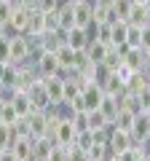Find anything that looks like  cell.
Segmentation results:
<instances>
[{
    "instance_id": "cell-1",
    "label": "cell",
    "mask_w": 150,
    "mask_h": 161,
    "mask_svg": "<svg viewBox=\"0 0 150 161\" xmlns=\"http://www.w3.org/2000/svg\"><path fill=\"white\" fill-rule=\"evenodd\" d=\"M8 48H11V62L13 64L32 62V57H35V40L29 35H11L8 38Z\"/></svg>"
},
{
    "instance_id": "cell-2",
    "label": "cell",
    "mask_w": 150,
    "mask_h": 161,
    "mask_svg": "<svg viewBox=\"0 0 150 161\" xmlns=\"http://www.w3.org/2000/svg\"><path fill=\"white\" fill-rule=\"evenodd\" d=\"M6 99L13 105V110H16L19 118H29V115L35 113L32 99H29V92H27V89H8V92H6Z\"/></svg>"
},
{
    "instance_id": "cell-3",
    "label": "cell",
    "mask_w": 150,
    "mask_h": 161,
    "mask_svg": "<svg viewBox=\"0 0 150 161\" xmlns=\"http://www.w3.org/2000/svg\"><path fill=\"white\" fill-rule=\"evenodd\" d=\"M75 124H72V118H70V113H67V108H64V115H62V121L56 124V129H54V142L56 145H62V148H70V145H75Z\"/></svg>"
},
{
    "instance_id": "cell-4",
    "label": "cell",
    "mask_w": 150,
    "mask_h": 161,
    "mask_svg": "<svg viewBox=\"0 0 150 161\" xmlns=\"http://www.w3.org/2000/svg\"><path fill=\"white\" fill-rule=\"evenodd\" d=\"M32 64L38 70L40 78H48V75H59V59H56V51H38L32 57Z\"/></svg>"
},
{
    "instance_id": "cell-5",
    "label": "cell",
    "mask_w": 150,
    "mask_h": 161,
    "mask_svg": "<svg viewBox=\"0 0 150 161\" xmlns=\"http://www.w3.org/2000/svg\"><path fill=\"white\" fill-rule=\"evenodd\" d=\"M72 22L81 30H91L94 27V3L91 0H78L72 3Z\"/></svg>"
},
{
    "instance_id": "cell-6",
    "label": "cell",
    "mask_w": 150,
    "mask_h": 161,
    "mask_svg": "<svg viewBox=\"0 0 150 161\" xmlns=\"http://www.w3.org/2000/svg\"><path fill=\"white\" fill-rule=\"evenodd\" d=\"M43 89H46L48 99H51V108H62L64 105V78H62V73L43 78Z\"/></svg>"
},
{
    "instance_id": "cell-7",
    "label": "cell",
    "mask_w": 150,
    "mask_h": 161,
    "mask_svg": "<svg viewBox=\"0 0 150 161\" xmlns=\"http://www.w3.org/2000/svg\"><path fill=\"white\" fill-rule=\"evenodd\" d=\"M29 16H32V8H27V6H16V3H13V14H11V22H8L11 35H27Z\"/></svg>"
},
{
    "instance_id": "cell-8",
    "label": "cell",
    "mask_w": 150,
    "mask_h": 161,
    "mask_svg": "<svg viewBox=\"0 0 150 161\" xmlns=\"http://www.w3.org/2000/svg\"><path fill=\"white\" fill-rule=\"evenodd\" d=\"M107 145H110V150H113V156H121V153H126V150L134 145V137H131V132H123V129H113L110 126Z\"/></svg>"
},
{
    "instance_id": "cell-9",
    "label": "cell",
    "mask_w": 150,
    "mask_h": 161,
    "mask_svg": "<svg viewBox=\"0 0 150 161\" xmlns=\"http://www.w3.org/2000/svg\"><path fill=\"white\" fill-rule=\"evenodd\" d=\"M27 92H29V99H32V108H35V110H40V113L51 110V99H48L46 89H43V78L32 80V83L27 86Z\"/></svg>"
},
{
    "instance_id": "cell-10",
    "label": "cell",
    "mask_w": 150,
    "mask_h": 161,
    "mask_svg": "<svg viewBox=\"0 0 150 161\" xmlns=\"http://www.w3.org/2000/svg\"><path fill=\"white\" fill-rule=\"evenodd\" d=\"M64 40H67V46H70V48H75V51H86L88 43H91V30L72 27L67 35H64Z\"/></svg>"
},
{
    "instance_id": "cell-11",
    "label": "cell",
    "mask_w": 150,
    "mask_h": 161,
    "mask_svg": "<svg viewBox=\"0 0 150 161\" xmlns=\"http://www.w3.org/2000/svg\"><path fill=\"white\" fill-rule=\"evenodd\" d=\"M54 137H32V161H48V156H51L54 150Z\"/></svg>"
},
{
    "instance_id": "cell-12",
    "label": "cell",
    "mask_w": 150,
    "mask_h": 161,
    "mask_svg": "<svg viewBox=\"0 0 150 161\" xmlns=\"http://www.w3.org/2000/svg\"><path fill=\"white\" fill-rule=\"evenodd\" d=\"M13 161H32V137H16L11 148Z\"/></svg>"
},
{
    "instance_id": "cell-13",
    "label": "cell",
    "mask_w": 150,
    "mask_h": 161,
    "mask_svg": "<svg viewBox=\"0 0 150 161\" xmlns=\"http://www.w3.org/2000/svg\"><path fill=\"white\" fill-rule=\"evenodd\" d=\"M131 137H134V142H145V140L150 137V115L147 113H137V115H134Z\"/></svg>"
},
{
    "instance_id": "cell-14",
    "label": "cell",
    "mask_w": 150,
    "mask_h": 161,
    "mask_svg": "<svg viewBox=\"0 0 150 161\" xmlns=\"http://www.w3.org/2000/svg\"><path fill=\"white\" fill-rule=\"evenodd\" d=\"M27 126H29V137H46L48 134V115L40 113V110H35L27 118Z\"/></svg>"
},
{
    "instance_id": "cell-15",
    "label": "cell",
    "mask_w": 150,
    "mask_h": 161,
    "mask_svg": "<svg viewBox=\"0 0 150 161\" xmlns=\"http://www.w3.org/2000/svg\"><path fill=\"white\" fill-rule=\"evenodd\" d=\"M81 97H83V102H86V110H97L99 105H102V99H104V92H102L99 83H88L81 92Z\"/></svg>"
},
{
    "instance_id": "cell-16",
    "label": "cell",
    "mask_w": 150,
    "mask_h": 161,
    "mask_svg": "<svg viewBox=\"0 0 150 161\" xmlns=\"http://www.w3.org/2000/svg\"><path fill=\"white\" fill-rule=\"evenodd\" d=\"M134 115H137V110H129V108H118V115L113 118V124H110V126H113V129H123V132H131Z\"/></svg>"
},
{
    "instance_id": "cell-17",
    "label": "cell",
    "mask_w": 150,
    "mask_h": 161,
    "mask_svg": "<svg viewBox=\"0 0 150 161\" xmlns=\"http://www.w3.org/2000/svg\"><path fill=\"white\" fill-rule=\"evenodd\" d=\"M27 35H29V38H43V35H46V16H43V11H35V8H32Z\"/></svg>"
},
{
    "instance_id": "cell-18",
    "label": "cell",
    "mask_w": 150,
    "mask_h": 161,
    "mask_svg": "<svg viewBox=\"0 0 150 161\" xmlns=\"http://www.w3.org/2000/svg\"><path fill=\"white\" fill-rule=\"evenodd\" d=\"M126 32H129V22H123V19H115V22L110 24V40H113V46H126Z\"/></svg>"
},
{
    "instance_id": "cell-19",
    "label": "cell",
    "mask_w": 150,
    "mask_h": 161,
    "mask_svg": "<svg viewBox=\"0 0 150 161\" xmlns=\"http://www.w3.org/2000/svg\"><path fill=\"white\" fill-rule=\"evenodd\" d=\"M86 129L88 132H99V129H110V121L97 110H86Z\"/></svg>"
},
{
    "instance_id": "cell-20",
    "label": "cell",
    "mask_w": 150,
    "mask_h": 161,
    "mask_svg": "<svg viewBox=\"0 0 150 161\" xmlns=\"http://www.w3.org/2000/svg\"><path fill=\"white\" fill-rule=\"evenodd\" d=\"M107 51H110V46H104V43H99V40L91 38V43H88V48H86V57L91 59L94 64H102L104 57H107Z\"/></svg>"
},
{
    "instance_id": "cell-21",
    "label": "cell",
    "mask_w": 150,
    "mask_h": 161,
    "mask_svg": "<svg viewBox=\"0 0 150 161\" xmlns=\"http://www.w3.org/2000/svg\"><path fill=\"white\" fill-rule=\"evenodd\" d=\"M147 83H150V80L145 78L142 73H131V75L126 78V94H134V97H137L142 89H147Z\"/></svg>"
},
{
    "instance_id": "cell-22",
    "label": "cell",
    "mask_w": 150,
    "mask_h": 161,
    "mask_svg": "<svg viewBox=\"0 0 150 161\" xmlns=\"http://www.w3.org/2000/svg\"><path fill=\"white\" fill-rule=\"evenodd\" d=\"M123 64V57H121V51H118L115 46H110V51H107V57H104V62H102V67L107 70V73H115L118 67Z\"/></svg>"
},
{
    "instance_id": "cell-23",
    "label": "cell",
    "mask_w": 150,
    "mask_h": 161,
    "mask_svg": "<svg viewBox=\"0 0 150 161\" xmlns=\"http://www.w3.org/2000/svg\"><path fill=\"white\" fill-rule=\"evenodd\" d=\"M129 24H137V27H145V24H150V16H147V11H145L142 3H134L131 14H129Z\"/></svg>"
},
{
    "instance_id": "cell-24",
    "label": "cell",
    "mask_w": 150,
    "mask_h": 161,
    "mask_svg": "<svg viewBox=\"0 0 150 161\" xmlns=\"http://www.w3.org/2000/svg\"><path fill=\"white\" fill-rule=\"evenodd\" d=\"M118 108H121V105H118V99H115V97H104V99H102V105H99V113H102L104 118L113 124V118L118 115Z\"/></svg>"
},
{
    "instance_id": "cell-25",
    "label": "cell",
    "mask_w": 150,
    "mask_h": 161,
    "mask_svg": "<svg viewBox=\"0 0 150 161\" xmlns=\"http://www.w3.org/2000/svg\"><path fill=\"white\" fill-rule=\"evenodd\" d=\"M131 8H134V0H113V14H115V19L129 22V14H131Z\"/></svg>"
},
{
    "instance_id": "cell-26",
    "label": "cell",
    "mask_w": 150,
    "mask_h": 161,
    "mask_svg": "<svg viewBox=\"0 0 150 161\" xmlns=\"http://www.w3.org/2000/svg\"><path fill=\"white\" fill-rule=\"evenodd\" d=\"M75 97H81V83H78L75 75H72V78H64V105L72 102Z\"/></svg>"
},
{
    "instance_id": "cell-27",
    "label": "cell",
    "mask_w": 150,
    "mask_h": 161,
    "mask_svg": "<svg viewBox=\"0 0 150 161\" xmlns=\"http://www.w3.org/2000/svg\"><path fill=\"white\" fill-rule=\"evenodd\" d=\"M91 38L99 40V43H104V46H113V40H110V24H97V27H91Z\"/></svg>"
},
{
    "instance_id": "cell-28",
    "label": "cell",
    "mask_w": 150,
    "mask_h": 161,
    "mask_svg": "<svg viewBox=\"0 0 150 161\" xmlns=\"http://www.w3.org/2000/svg\"><path fill=\"white\" fill-rule=\"evenodd\" d=\"M13 140H16V134H13V126H8V124H0V148L8 150L13 145Z\"/></svg>"
},
{
    "instance_id": "cell-29",
    "label": "cell",
    "mask_w": 150,
    "mask_h": 161,
    "mask_svg": "<svg viewBox=\"0 0 150 161\" xmlns=\"http://www.w3.org/2000/svg\"><path fill=\"white\" fill-rule=\"evenodd\" d=\"M139 43H142V27H137V24H129L126 46H129V48H139Z\"/></svg>"
},
{
    "instance_id": "cell-30",
    "label": "cell",
    "mask_w": 150,
    "mask_h": 161,
    "mask_svg": "<svg viewBox=\"0 0 150 161\" xmlns=\"http://www.w3.org/2000/svg\"><path fill=\"white\" fill-rule=\"evenodd\" d=\"M16 121H19L16 110H13V105L6 99V105H3V113H0V124H8V126H13Z\"/></svg>"
},
{
    "instance_id": "cell-31",
    "label": "cell",
    "mask_w": 150,
    "mask_h": 161,
    "mask_svg": "<svg viewBox=\"0 0 150 161\" xmlns=\"http://www.w3.org/2000/svg\"><path fill=\"white\" fill-rule=\"evenodd\" d=\"M11 14H13V0H0V24L3 27H8Z\"/></svg>"
},
{
    "instance_id": "cell-32",
    "label": "cell",
    "mask_w": 150,
    "mask_h": 161,
    "mask_svg": "<svg viewBox=\"0 0 150 161\" xmlns=\"http://www.w3.org/2000/svg\"><path fill=\"white\" fill-rule=\"evenodd\" d=\"M67 161H91V158H88V150L78 148V145H70L67 148Z\"/></svg>"
},
{
    "instance_id": "cell-33",
    "label": "cell",
    "mask_w": 150,
    "mask_h": 161,
    "mask_svg": "<svg viewBox=\"0 0 150 161\" xmlns=\"http://www.w3.org/2000/svg\"><path fill=\"white\" fill-rule=\"evenodd\" d=\"M75 145L83 148V150H88V148L94 145V134L88 132V129H86V132H78V134H75Z\"/></svg>"
},
{
    "instance_id": "cell-34",
    "label": "cell",
    "mask_w": 150,
    "mask_h": 161,
    "mask_svg": "<svg viewBox=\"0 0 150 161\" xmlns=\"http://www.w3.org/2000/svg\"><path fill=\"white\" fill-rule=\"evenodd\" d=\"M137 110L139 113H147L150 110V89H142V92L137 94Z\"/></svg>"
},
{
    "instance_id": "cell-35",
    "label": "cell",
    "mask_w": 150,
    "mask_h": 161,
    "mask_svg": "<svg viewBox=\"0 0 150 161\" xmlns=\"http://www.w3.org/2000/svg\"><path fill=\"white\" fill-rule=\"evenodd\" d=\"M35 11H43V14L56 11V0H35Z\"/></svg>"
},
{
    "instance_id": "cell-36",
    "label": "cell",
    "mask_w": 150,
    "mask_h": 161,
    "mask_svg": "<svg viewBox=\"0 0 150 161\" xmlns=\"http://www.w3.org/2000/svg\"><path fill=\"white\" fill-rule=\"evenodd\" d=\"M48 161H67V148L54 145V150H51V156H48Z\"/></svg>"
},
{
    "instance_id": "cell-37",
    "label": "cell",
    "mask_w": 150,
    "mask_h": 161,
    "mask_svg": "<svg viewBox=\"0 0 150 161\" xmlns=\"http://www.w3.org/2000/svg\"><path fill=\"white\" fill-rule=\"evenodd\" d=\"M139 48L150 54V24H145V27H142V43H139Z\"/></svg>"
},
{
    "instance_id": "cell-38",
    "label": "cell",
    "mask_w": 150,
    "mask_h": 161,
    "mask_svg": "<svg viewBox=\"0 0 150 161\" xmlns=\"http://www.w3.org/2000/svg\"><path fill=\"white\" fill-rule=\"evenodd\" d=\"M0 62H11V48H8V40H0Z\"/></svg>"
},
{
    "instance_id": "cell-39",
    "label": "cell",
    "mask_w": 150,
    "mask_h": 161,
    "mask_svg": "<svg viewBox=\"0 0 150 161\" xmlns=\"http://www.w3.org/2000/svg\"><path fill=\"white\" fill-rule=\"evenodd\" d=\"M139 73H142L145 78L150 80V54H147V51H145V59H142V70H139Z\"/></svg>"
},
{
    "instance_id": "cell-40",
    "label": "cell",
    "mask_w": 150,
    "mask_h": 161,
    "mask_svg": "<svg viewBox=\"0 0 150 161\" xmlns=\"http://www.w3.org/2000/svg\"><path fill=\"white\" fill-rule=\"evenodd\" d=\"M6 97V86H3V80H0V99Z\"/></svg>"
},
{
    "instance_id": "cell-41",
    "label": "cell",
    "mask_w": 150,
    "mask_h": 161,
    "mask_svg": "<svg viewBox=\"0 0 150 161\" xmlns=\"http://www.w3.org/2000/svg\"><path fill=\"white\" fill-rule=\"evenodd\" d=\"M145 11H147V16H150V0H145Z\"/></svg>"
},
{
    "instance_id": "cell-42",
    "label": "cell",
    "mask_w": 150,
    "mask_h": 161,
    "mask_svg": "<svg viewBox=\"0 0 150 161\" xmlns=\"http://www.w3.org/2000/svg\"><path fill=\"white\" fill-rule=\"evenodd\" d=\"M3 105H6V97H3V99H0V113H3Z\"/></svg>"
},
{
    "instance_id": "cell-43",
    "label": "cell",
    "mask_w": 150,
    "mask_h": 161,
    "mask_svg": "<svg viewBox=\"0 0 150 161\" xmlns=\"http://www.w3.org/2000/svg\"><path fill=\"white\" fill-rule=\"evenodd\" d=\"M134 3H142V6H145V0H134Z\"/></svg>"
},
{
    "instance_id": "cell-44",
    "label": "cell",
    "mask_w": 150,
    "mask_h": 161,
    "mask_svg": "<svg viewBox=\"0 0 150 161\" xmlns=\"http://www.w3.org/2000/svg\"><path fill=\"white\" fill-rule=\"evenodd\" d=\"M145 161H150V153H147V156H145Z\"/></svg>"
},
{
    "instance_id": "cell-45",
    "label": "cell",
    "mask_w": 150,
    "mask_h": 161,
    "mask_svg": "<svg viewBox=\"0 0 150 161\" xmlns=\"http://www.w3.org/2000/svg\"><path fill=\"white\" fill-rule=\"evenodd\" d=\"M0 158H3V148H0Z\"/></svg>"
},
{
    "instance_id": "cell-46",
    "label": "cell",
    "mask_w": 150,
    "mask_h": 161,
    "mask_svg": "<svg viewBox=\"0 0 150 161\" xmlns=\"http://www.w3.org/2000/svg\"><path fill=\"white\" fill-rule=\"evenodd\" d=\"M145 142H147V145H150V137H147V140H145Z\"/></svg>"
},
{
    "instance_id": "cell-47",
    "label": "cell",
    "mask_w": 150,
    "mask_h": 161,
    "mask_svg": "<svg viewBox=\"0 0 150 161\" xmlns=\"http://www.w3.org/2000/svg\"><path fill=\"white\" fill-rule=\"evenodd\" d=\"M72 3H78V0H72Z\"/></svg>"
},
{
    "instance_id": "cell-48",
    "label": "cell",
    "mask_w": 150,
    "mask_h": 161,
    "mask_svg": "<svg viewBox=\"0 0 150 161\" xmlns=\"http://www.w3.org/2000/svg\"><path fill=\"white\" fill-rule=\"evenodd\" d=\"M147 115H150V110H147Z\"/></svg>"
}]
</instances>
